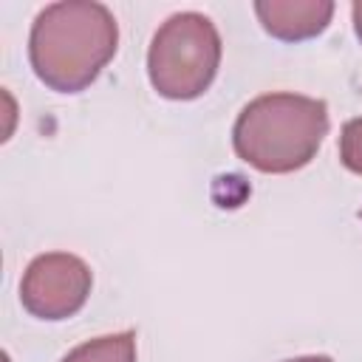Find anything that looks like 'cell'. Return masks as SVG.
I'll list each match as a JSON object with an SVG mask.
<instances>
[{
  "label": "cell",
  "instance_id": "cell-1",
  "mask_svg": "<svg viewBox=\"0 0 362 362\" xmlns=\"http://www.w3.org/2000/svg\"><path fill=\"white\" fill-rule=\"evenodd\" d=\"M116 45L119 25L107 6L65 0L37 14L28 37V57L40 82L62 93H76L99 76L116 54Z\"/></svg>",
  "mask_w": 362,
  "mask_h": 362
},
{
  "label": "cell",
  "instance_id": "cell-2",
  "mask_svg": "<svg viewBox=\"0 0 362 362\" xmlns=\"http://www.w3.org/2000/svg\"><path fill=\"white\" fill-rule=\"evenodd\" d=\"M328 133V105L300 93H266L252 99L232 130L235 153L260 173H294L305 167Z\"/></svg>",
  "mask_w": 362,
  "mask_h": 362
},
{
  "label": "cell",
  "instance_id": "cell-3",
  "mask_svg": "<svg viewBox=\"0 0 362 362\" xmlns=\"http://www.w3.org/2000/svg\"><path fill=\"white\" fill-rule=\"evenodd\" d=\"M221 65V37L209 17L178 11L153 34L147 74L153 88L167 99L201 96Z\"/></svg>",
  "mask_w": 362,
  "mask_h": 362
},
{
  "label": "cell",
  "instance_id": "cell-4",
  "mask_svg": "<svg viewBox=\"0 0 362 362\" xmlns=\"http://www.w3.org/2000/svg\"><path fill=\"white\" fill-rule=\"evenodd\" d=\"M90 294V269L68 252H48L28 263L20 300L40 320H65L76 314Z\"/></svg>",
  "mask_w": 362,
  "mask_h": 362
},
{
  "label": "cell",
  "instance_id": "cell-5",
  "mask_svg": "<svg viewBox=\"0 0 362 362\" xmlns=\"http://www.w3.org/2000/svg\"><path fill=\"white\" fill-rule=\"evenodd\" d=\"M255 14L272 37L297 42L325 31L334 14V3L331 0H257Z\"/></svg>",
  "mask_w": 362,
  "mask_h": 362
},
{
  "label": "cell",
  "instance_id": "cell-6",
  "mask_svg": "<svg viewBox=\"0 0 362 362\" xmlns=\"http://www.w3.org/2000/svg\"><path fill=\"white\" fill-rule=\"evenodd\" d=\"M62 362H136V334L119 331L74 348Z\"/></svg>",
  "mask_w": 362,
  "mask_h": 362
},
{
  "label": "cell",
  "instance_id": "cell-7",
  "mask_svg": "<svg viewBox=\"0 0 362 362\" xmlns=\"http://www.w3.org/2000/svg\"><path fill=\"white\" fill-rule=\"evenodd\" d=\"M339 158L351 173L362 175V116L345 122L339 133Z\"/></svg>",
  "mask_w": 362,
  "mask_h": 362
},
{
  "label": "cell",
  "instance_id": "cell-8",
  "mask_svg": "<svg viewBox=\"0 0 362 362\" xmlns=\"http://www.w3.org/2000/svg\"><path fill=\"white\" fill-rule=\"evenodd\" d=\"M351 14H354V28H356V37L362 40V0H356L351 6Z\"/></svg>",
  "mask_w": 362,
  "mask_h": 362
},
{
  "label": "cell",
  "instance_id": "cell-9",
  "mask_svg": "<svg viewBox=\"0 0 362 362\" xmlns=\"http://www.w3.org/2000/svg\"><path fill=\"white\" fill-rule=\"evenodd\" d=\"M286 362H331L328 356H297V359H286Z\"/></svg>",
  "mask_w": 362,
  "mask_h": 362
},
{
  "label": "cell",
  "instance_id": "cell-10",
  "mask_svg": "<svg viewBox=\"0 0 362 362\" xmlns=\"http://www.w3.org/2000/svg\"><path fill=\"white\" fill-rule=\"evenodd\" d=\"M359 218H362V212H359Z\"/></svg>",
  "mask_w": 362,
  "mask_h": 362
}]
</instances>
